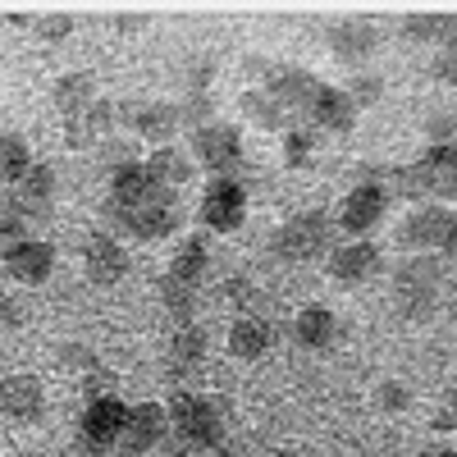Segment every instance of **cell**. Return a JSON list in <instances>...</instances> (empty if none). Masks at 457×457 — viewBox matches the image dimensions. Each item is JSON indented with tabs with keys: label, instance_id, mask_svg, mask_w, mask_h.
I'll use <instances>...</instances> for the list:
<instances>
[{
	"label": "cell",
	"instance_id": "cell-1",
	"mask_svg": "<svg viewBox=\"0 0 457 457\" xmlns=\"http://www.w3.org/2000/svg\"><path fill=\"white\" fill-rule=\"evenodd\" d=\"M444 261L435 252L421 256H407L398 261L394 270V302H398V316L403 320H430L439 307V293H444Z\"/></svg>",
	"mask_w": 457,
	"mask_h": 457
},
{
	"label": "cell",
	"instance_id": "cell-2",
	"mask_svg": "<svg viewBox=\"0 0 457 457\" xmlns=\"http://www.w3.org/2000/svg\"><path fill=\"white\" fill-rule=\"evenodd\" d=\"M170 411V430L187 448H220L228 430V407L211 394H174Z\"/></svg>",
	"mask_w": 457,
	"mask_h": 457
},
{
	"label": "cell",
	"instance_id": "cell-3",
	"mask_svg": "<svg viewBox=\"0 0 457 457\" xmlns=\"http://www.w3.org/2000/svg\"><path fill=\"white\" fill-rule=\"evenodd\" d=\"M275 252L293 265H307L334 252V220L325 211H297L293 220L279 224L275 234Z\"/></svg>",
	"mask_w": 457,
	"mask_h": 457
},
{
	"label": "cell",
	"instance_id": "cell-4",
	"mask_svg": "<svg viewBox=\"0 0 457 457\" xmlns=\"http://www.w3.org/2000/svg\"><path fill=\"white\" fill-rule=\"evenodd\" d=\"M193 161L202 165V170H211L215 179H224V174H238L243 170V161H247V146H243V129H234V124H206V129H197L193 133Z\"/></svg>",
	"mask_w": 457,
	"mask_h": 457
},
{
	"label": "cell",
	"instance_id": "cell-5",
	"mask_svg": "<svg viewBox=\"0 0 457 457\" xmlns=\"http://www.w3.org/2000/svg\"><path fill=\"white\" fill-rule=\"evenodd\" d=\"M197 215H202V224L211 228V234H234V228H243V220H247V187H243V179H234V174L211 179Z\"/></svg>",
	"mask_w": 457,
	"mask_h": 457
},
{
	"label": "cell",
	"instance_id": "cell-6",
	"mask_svg": "<svg viewBox=\"0 0 457 457\" xmlns=\"http://www.w3.org/2000/svg\"><path fill=\"white\" fill-rule=\"evenodd\" d=\"M129 426V403H120V394L92 398L83 411V448L87 457H105L110 448H120V435Z\"/></svg>",
	"mask_w": 457,
	"mask_h": 457
},
{
	"label": "cell",
	"instance_id": "cell-7",
	"mask_svg": "<svg viewBox=\"0 0 457 457\" xmlns=\"http://www.w3.org/2000/svg\"><path fill=\"white\" fill-rule=\"evenodd\" d=\"M165 202H179L174 187L156 183L151 170L137 161V165H124L110 174V206L114 211H137V206H165Z\"/></svg>",
	"mask_w": 457,
	"mask_h": 457
},
{
	"label": "cell",
	"instance_id": "cell-8",
	"mask_svg": "<svg viewBox=\"0 0 457 457\" xmlns=\"http://www.w3.org/2000/svg\"><path fill=\"white\" fill-rule=\"evenodd\" d=\"M120 120L151 146H170L183 133V120H179L174 101H129V105H120Z\"/></svg>",
	"mask_w": 457,
	"mask_h": 457
},
{
	"label": "cell",
	"instance_id": "cell-9",
	"mask_svg": "<svg viewBox=\"0 0 457 457\" xmlns=\"http://www.w3.org/2000/svg\"><path fill=\"white\" fill-rule=\"evenodd\" d=\"M453 220H457V215H448L444 206H416V211L403 220V228H398V247L411 252V256H421V252H444Z\"/></svg>",
	"mask_w": 457,
	"mask_h": 457
},
{
	"label": "cell",
	"instance_id": "cell-10",
	"mask_svg": "<svg viewBox=\"0 0 457 457\" xmlns=\"http://www.w3.org/2000/svg\"><path fill=\"white\" fill-rule=\"evenodd\" d=\"M320 87L325 83L316 79L312 69H302V64H270V73H265V92H270L288 114H307Z\"/></svg>",
	"mask_w": 457,
	"mask_h": 457
},
{
	"label": "cell",
	"instance_id": "cell-11",
	"mask_svg": "<svg viewBox=\"0 0 457 457\" xmlns=\"http://www.w3.org/2000/svg\"><path fill=\"white\" fill-rule=\"evenodd\" d=\"M325 261H329V279L343 284V288H357V284H366V279H375L379 270H385V256H379V247L366 243V238L338 243Z\"/></svg>",
	"mask_w": 457,
	"mask_h": 457
},
{
	"label": "cell",
	"instance_id": "cell-12",
	"mask_svg": "<svg viewBox=\"0 0 457 457\" xmlns=\"http://www.w3.org/2000/svg\"><path fill=\"white\" fill-rule=\"evenodd\" d=\"M165 435H170V411L161 403H137V407H129V426L120 435V453L142 457L151 448H161Z\"/></svg>",
	"mask_w": 457,
	"mask_h": 457
},
{
	"label": "cell",
	"instance_id": "cell-13",
	"mask_svg": "<svg viewBox=\"0 0 457 457\" xmlns=\"http://www.w3.org/2000/svg\"><path fill=\"white\" fill-rule=\"evenodd\" d=\"M0 416L19 426H37L46 416V389L37 375H5L0 379Z\"/></svg>",
	"mask_w": 457,
	"mask_h": 457
},
{
	"label": "cell",
	"instance_id": "cell-14",
	"mask_svg": "<svg viewBox=\"0 0 457 457\" xmlns=\"http://www.w3.org/2000/svg\"><path fill=\"white\" fill-rule=\"evenodd\" d=\"M385 211H389V193H385V187L357 183L353 193L343 197V206H338V228H343V234H353V238H361V234H370V228L385 220Z\"/></svg>",
	"mask_w": 457,
	"mask_h": 457
},
{
	"label": "cell",
	"instance_id": "cell-15",
	"mask_svg": "<svg viewBox=\"0 0 457 457\" xmlns=\"http://www.w3.org/2000/svg\"><path fill=\"white\" fill-rule=\"evenodd\" d=\"M110 215L120 220L124 234L142 238V243H161V238H174L179 234V224H183V211L179 202H165V206H137V211H114Z\"/></svg>",
	"mask_w": 457,
	"mask_h": 457
},
{
	"label": "cell",
	"instance_id": "cell-16",
	"mask_svg": "<svg viewBox=\"0 0 457 457\" xmlns=\"http://www.w3.org/2000/svg\"><path fill=\"white\" fill-rule=\"evenodd\" d=\"M5 270H10L14 284H28V288L46 284L51 270H55V247L46 238H23L5 252Z\"/></svg>",
	"mask_w": 457,
	"mask_h": 457
},
{
	"label": "cell",
	"instance_id": "cell-17",
	"mask_svg": "<svg viewBox=\"0 0 457 457\" xmlns=\"http://www.w3.org/2000/svg\"><path fill=\"white\" fill-rule=\"evenodd\" d=\"M129 252H124V243L120 238H110V234H96L87 247H83V270H87V279L96 284V288H110V284H120L124 275H129Z\"/></svg>",
	"mask_w": 457,
	"mask_h": 457
},
{
	"label": "cell",
	"instance_id": "cell-18",
	"mask_svg": "<svg viewBox=\"0 0 457 457\" xmlns=\"http://www.w3.org/2000/svg\"><path fill=\"white\" fill-rule=\"evenodd\" d=\"M307 120H312V129L316 133H353L357 129V105L348 101V92L343 87H320L316 92V101H312V110H307Z\"/></svg>",
	"mask_w": 457,
	"mask_h": 457
},
{
	"label": "cell",
	"instance_id": "cell-19",
	"mask_svg": "<svg viewBox=\"0 0 457 457\" xmlns=\"http://www.w3.org/2000/svg\"><path fill=\"white\" fill-rule=\"evenodd\" d=\"M416 170L426 179V197H444V202L457 197V142L426 146V156L416 161Z\"/></svg>",
	"mask_w": 457,
	"mask_h": 457
},
{
	"label": "cell",
	"instance_id": "cell-20",
	"mask_svg": "<svg viewBox=\"0 0 457 457\" xmlns=\"http://www.w3.org/2000/svg\"><path fill=\"white\" fill-rule=\"evenodd\" d=\"M375 46H379V28L366 23V19H348V23L329 28V51H334V60H343V64L370 60Z\"/></svg>",
	"mask_w": 457,
	"mask_h": 457
},
{
	"label": "cell",
	"instance_id": "cell-21",
	"mask_svg": "<svg viewBox=\"0 0 457 457\" xmlns=\"http://www.w3.org/2000/svg\"><path fill=\"white\" fill-rule=\"evenodd\" d=\"M14 206L23 211V220H46L55 206V170L51 165H32L28 179L14 187Z\"/></svg>",
	"mask_w": 457,
	"mask_h": 457
},
{
	"label": "cell",
	"instance_id": "cell-22",
	"mask_svg": "<svg viewBox=\"0 0 457 457\" xmlns=\"http://www.w3.org/2000/svg\"><path fill=\"white\" fill-rule=\"evenodd\" d=\"M275 348V325L261 320V316H243L234 320V329H228V353H234L238 361H256Z\"/></svg>",
	"mask_w": 457,
	"mask_h": 457
},
{
	"label": "cell",
	"instance_id": "cell-23",
	"mask_svg": "<svg viewBox=\"0 0 457 457\" xmlns=\"http://www.w3.org/2000/svg\"><path fill=\"white\" fill-rule=\"evenodd\" d=\"M293 338L302 343V348H312V353H325L329 343L338 338V320L329 307H320V302H312V307H302L297 320H293Z\"/></svg>",
	"mask_w": 457,
	"mask_h": 457
},
{
	"label": "cell",
	"instance_id": "cell-24",
	"mask_svg": "<svg viewBox=\"0 0 457 457\" xmlns=\"http://www.w3.org/2000/svg\"><path fill=\"white\" fill-rule=\"evenodd\" d=\"M51 101H55V110L64 114H83L92 101H96V79L87 69H69V73H60L55 79V87H51Z\"/></svg>",
	"mask_w": 457,
	"mask_h": 457
},
{
	"label": "cell",
	"instance_id": "cell-25",
	"mask_svg": "<svg viewBox=\"0 0 457 457\" xmlns=\"http://www.w3.org/2000/svg\"><path fill=\"white\" fill-rule=\"evenodd\" d=\"M146 170H151V179H156V183H165V187H174V193H179V187L187 183V179H193V151H179L174 142L170 146H151V156L142 161Z\"/></svg>",
	"mask_w": 457,
	"mask_h": 457
},
{
	"label": "cell",
	"instance_id": "cell-26",
	"mask_svg": "<svg viewBox=\"0 0 457 457\" xmlns=\"http://www.w3.org/2000/svg\"><path fill=\"white\" fill-rule=\"evenodd\" d=\"M170 275L197 288V284H202V279L211 275V243H206V238H183V243L174 247Z\"/></svg>",
	"mask_w": 457,
	"mask_h": 457
},
{
	"label": "cell",
	"instance_id": "cell-27",
	"mask_svg": "<svg viewBox=\"0 0 457 457\" xmlns=\"http://www.w3.org/2000/svg\"><path fill=\"white\" fill-rule=\"evenodd\" d=\"M32 165H37V161H32L28 142H23L19 133H0V183L19 187V183L28 179V170H32Z\"/></svg>",
	"mask_w": 457,
	"mask_h": 457
},
{
	"label": "cell",
	"instance_id": "cell-28",
	"mask_svg": "<svg viewBox=\"0 0 457 457\" xmlns=\"http://www.w3.org/2000/svg\"><path fill=\"white\" fill-rule=\"evenodd\" d=\"M243 114H247V120H256L261 129H288V120H293V114H288L270 92H265V87L243 92Z\"/></svg>",
	"mask_w": 457,
	"mask_h": 457
},
{
	"label": "cell",
	"instance_id": "cell-29",
	"mask_svg": "<svg viewBox=\"0 0 457 457\" xmlns=\"http://www.w3.org/2000/svg\"><path fill=\"white\" fill-rule=\"evenodd\" d=\"M206 329L202 325H183L179 334H174V343H170V366L174 370H187V366H197L202 357H206Z\"/></svg>",
	"mask_w": 457,
	"mask_h": 457
},
{
	"label": "cell",
	"instance_id": "cell-30",
	"mask_svg": "<svg viewBox=\"0 0 457 457\" xmlns=\"http://www.w3.org/2000/svg\"><path fill=\"white\" fill-rule=\"evenodd\" d=\"M161 302H165V312L179 320V329L193 325V312H197V288H193V284L165 275V279H161Z\"/></svg>",
	"mask_w": 457,
	"mask_h": 457
},
{
	"label": "cell",
	"instance_id": "cell-31",
	"mask_svg": "<svg viewBox=\"0 0 457 457\" xmlns=\"http://www.w3.org/2000/svg\"><path fill=\"white\" fill-rule=\"evenodd\" d=\"M385 187L389 197H403V202H421L426 197V179H421V170H416V161L411 165H385Z\"/></svg>",
	"mask_w": 457,
	"mask_h": 457
},
{
	"label": "cell",
	"instance_id": "cell-32",
	"mask_svg": "<svg viewBox=\"0 0 457 457\" xmlns=\"http://www.w3.org/2000/svg\"><path fill=\"white\" fill-rule=\"evenodd\" d=\"M179 120H183L187 133L215 124V96H211V92H187V96L179 101Z\"/></svg>",
	"mask_w": 457,
	"mask_h": 457
},
{
	"label": "cell",
	"instance_id": "cell-33",
	"mask_svg": "<svg viewBox=\"0 0 457 457\" xmlns=\"http://www.w3.org/2000/svg\"><path fill=\"white\" fill-rule=\"evenodd\" d=\"M316 142H320V133H316V129H288V133H284V165H288V170L312 165Z\"/></svg>",
	"mask_w": 457,
	"mask_h": 457
},
{
	"label": "cell",
	"instance_id": "cell-34",
	"mask_svg": "<svg viewBox=\"0 0 457 457\" xmlns=\"http://www.w3.org/2000/svg\"><path fill=\"white\" fill-rule=\"evenodd\" d=\"M403 37L407 42H439L444 46V14H407Z\"/></svg>",
	"mask_w": 457,
	"mask_h": 457
},
{
	"label": "cell",
	"instance_id": "cell-35",
	"mask_svg": "<svg viewBox=\"0 0 457 457\" xmlns=\"http://www.w3.org/2000/svg\"><path fill=\"white\" fill-rule=\"evenodd\" d=\"M28 238V220H23V211L14 206V202H0V256H5L14 243H23Z\"/></svg>",
	"mask_w": 457,
	"mask_h": 457
},
{
	"label": "cell",
	"instance_id": "cell-36",
	"mask_svg": "<svg viewBox=\"0 0 457 457\" xmlns=\"http://www.w3.org/2000/svg\"><path fill=\"white\" fill-rule=\"evenodd\" d=\"M343 92H348V101L357 110H366V105H379V96H385V79H379V73H357Z\"/></svg>",
	"mask_w": 457,
	"mask_h": 457
},
{
	"label": "cell",
	"instance_id": "cell-37",
	"mask_svg": "<svg viewBox=\"0 0 457 457\" xmlns=\"http://www.w3.org/2000/svg\"><path fill=\"white\" fill-rule=\"evenodd\" d=\"M69 32H73L69 14H37L32 19V37H37V42H64Z\"/></svg>",
	"mask_w": 457,
	"mask_h": 457
},
{
	"label": "cell",
	"instance_id": "cell-38",
	"mask_svg": "<svg viewBox=\"0 0 457 457\" xmlns=\"http://www.w3.org/2000/svg\"><path fill=\"white\" fill-rule=\"evenodd\" d=\"M101 165L114 174V170H124V165H137V146L133 142H120V137H105L101 142Z\"/></svg>",
	"mask_w": 457,
	"mask_h": 457
},
{
	"label": "cell",
	"instance_id": "cell-39",
	"mask_svg": "<svg viewBox=\"0 0 457 457\" xmlns=\"http://www.w3.org/2000/svg\"><path fill=\"white\" fill-rule=\"evenodd\" d=\"M375 407L379 411H407L411 407V389L403 385V379H385V385L375 389Z\"/></svg>",
	"mask_w": 457,
	"mask_h": 457
},
{
	"label": "cell",
	"instance_id": "cell-40",
	"mask_svg": "<svg viewBox=\"0 0 457 457\" xmlns=\"http://www.w3.org/2000/svg\"><path fill=\"white\" fill-rule=\"evenodd\" d=\"M435 79L448 83V87H457V42H444V46H439V55H435Z\"/></svg>",
	"mask_w": 457,
	"mask_h": 457
},
{
	"label": "cell",
	"instance_id": "cell-41",
	"mask_svg": "<svg viewBox=\"0 0 457 457\" xmlns=\"http://www.w3.org/2000/svg\"><path fill=\"white\" fill-rule=\"evenodd\" d=\"M426 133H430V146H448V142H457V114H435Z\"/></svg>",
	"mask_w": 457,
	"mask_h": 457
},
{
	"label": "cell",
	"instance_id": "cell-42",
	"mask_svg": "<svg viewBox=\"0 0 457 457\" xmlns=\"http://www.w3.org/2000/svg\"><path fill=\"white\" fill-rule=\"evenodd\" d=\"M60 361H64V366H83V370H96V357H92L87 348H79V343H64V348H60Z\"/></svg>",
	"mask_w": 457,
	"mask_h": 457
},
{
	"label": "cell",
	"instance_id": "cell-43",
	"mask_svg": "<svg viewBox=\"0 0 457 457\" xmlns=\"http://www.w3.org/2000/svg\"><path fill=\"white\" fill-rule=\"evenodd\" d=\"M14 312H19V307H14V302H10V297H5V293H0V334H5V329H10V325H14V320H19V316H14Z\"/></svg>",
	"mask_w": 457,
	"mask_h": 457
},
{
	"label": "cell",
	"instance_id": "cell-44",
	"mask_svg": "<svg viewBox=\"0 0 457 457\" xmlns=\"http://www.w3.org/2000/svg\"><path fill=\"white\" fill-rule=\"evenodd\" d=\"M430 426H435L439 435H448V430H457V421H453V411H448V407H444V411L435 416V421H430Z\"/></svg>",
	"mask_w": 457,
	"mask_h": 457
},
{
	"label": "cell",
	"instance_id": "cell-45",
	"mask_svg": "<svg viewBox=\"0 0 457 457\" xmlns=\"http://www.w3.org/2000/svg\"><path fill=\"white\" fill-rule=\"evenodd\" d=\"M444 256H448V261H457V220H453V228H448V243H444Z\"/></svg>",
	"mask_w": 457,
	"mask_h": 457
},
{
	"label": "cell",
	"instance_id": "cell-46",
	"mask_svg": "<svg viewBox=\"0 0 457 457\" xmlns=\"http://www.w3.org/2000/svg\"><path fill=\"white\" fill-rule=\"evenodd\" d=\"M416 457H457L453 448H426V453H416Z\"/></svg>",
	"mask_w": 457,
	"mask_h": 457
},
{
	"label": "cell",
	"instance_id": "cell-47",
	"mask_svg": "<svg viewBox=\"0 0 457 457\" xmlns=\"http://www.w3.org/2000/svg\"><path fill=\"white\" fill-rule=\"evenodd\" d=\"M448 411H453V421H457V389L448 394Z\"/></svg>",
	"mask_w": 457,
	"mask_h": 457
}]
</instances>
